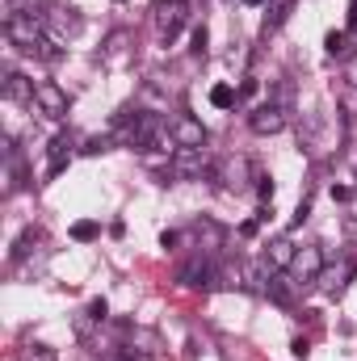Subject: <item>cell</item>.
<instances>
[{"label": "cell", "instance_id": "22", "mask_svg": "<svg viewBox=\"0 0 357 361\" xmlns=\"http://www.w3.org/2000/svg\"><path fill=\"white\" fill-rule=\"evenodd\" d=\"M206 47H210V34H206V30H202V25H198V30H193V47H189V51H193V55H202V59H206Z\"/></svg>", "mask_w": 357, "mask_h": 361}, {"label": "cell", "instance_id": "11", "mask_svg": "<svg viewBox=\"0 0 357 361\" xmlns=\"http://www.w3.org/2000/svg\"><path fill=\"white\" fill-rule=\"evenodd\" d=\"M72 147H76V143H72V135H55V139H51V147H47V173H51V177H59V173L68 169Z\"/></svg>", "mask_w": 357, "mask_h": 361}, {"label": "cell", "instance_id": "15", "mask_svg": "<svg viewBox=\"0 0 357 361\" xmlns=\"http://www.w3.org/2000/svg\"><path fill=\"white\" fill-rule=\"evenodd\" d=\"M349 273H353V265H349V269H332V273L324 269V273H320V290H324V294H341Z\"/></svg>", "mask_w": 357, "mask_h": 361}, {"label": "cell", "instance_id": "7", "mask_svg": "<svg viewBox=\"0 0 357 361\" xmlns=\"http://www.w3.org/2000/svg\"><path fill=\"white\" fill-rule=\"evenodd\" d=\"M169 130H173V143H177V147H206V126H202L193 114H177V118L169 122Z\"/></svg>", "mask_w": 357, "mask_h": 361}, {"label": "cell", "instance_id": "21", "mask_svg": "<svg viewBox=\"0 0 357 361\" xmlns=\"http://www.w3.org/2000/svg\"><path fill=\"white\" fill-rule=\"evenodd\" d=\"M34 240H38V231H34V227H30V231H21V235H17V244H13V261H21V257L30 252V244H34Z\"/></svg>", "mask_w": 357, "mask_h": 361}, {"label": "cell", "instance_id": "16", "mask_svg": "<svg viewBox=\"0 0 357 361\" xmlns=\"http://www.w3.org/2000/svg\"><path fill=\"white\" fill-rule=\"evenodd\" d=\"M236 101H240V92L231 89V85H214L210 89V105L214 109H236Z\"/></svg>", "mask_w": 357, "mask_h": 361}, {"label": "cell", "instance_id": "1", "mask_svg": "<svg viewBox=\"0 0 357 361\" xmlns=\"http://www.w3.org/2000/svg\"><path fill=\"white\" fill-rule=\"evenodd\" d=\"M42 30L51 34V42H68V38H76L85 30V17L72 4H47L42 8Z\"/></svg>", "mask_w": 357, "mask_h": 361}, {"label": "cell", "instance_id": "5", "mask_svg": "<svg viewBox=\"0 0 357 361\" xmlns=\"http://www.w3.org/2000/svg\"><path fill=\"white\" fill-rule=\"evenodd\" d=\"M248 130H253V135H277V130H286V109H282L277 101L257 105V109L248 114Z\"/></svg>", "mask_w": 357, "mask_h": 361}, {"label": "cell", "instance_id": "19", "mask_svg": "<svg viewBox=\"0 0 357 361\" xmlns=\"http://www.w3.org/2000/svg\"><path fill=\"white\" fill-rule=\"evenodd\" d=\"M17 361H59V357H55V349H47V345H25Z\"/></svg>", "mask_w": 357, "mask_h": 361}, {"label": "cell", "instance_id": "17", "mask_svg": "<svg viewBox=\"0 0 357 361\" xmlns=\"http://www.w3.org/2000/svg\"><path fill=\"white\" fill-rule=\"evenodd\" d=\"M126 42H131V34H126V30H114V34L105 38V59H118V55L126 51Z\"/></svg>", "mask_w": 357, "mask_h": 361}, {"label": "cell", "instance_id": "2", "mask_svg": "<svg viewBox=\"0 0 357 361\" xmlns=\"http://www.w3.org/2000/svg\"><path fill=\"white\" fill-rule=\"evenodd\" d=\"M189 21V0H152V25L160 42H173Z\"/></svg>", "mask_w": 357, "mask_h": 361}, {"label": "cell", "instance_id": "13", "mask_svg": "<svg viewBox=\"0 0 357 361\" xmlns=\"http://www.w3.org/2000/svg\"><path fill=\"white\" fill-rule=\"evenodd\" d=\"M156 345H160V341H156V332H152V328H135V332H131V345H126V349H131V353L139 357V353H156Z\"/></svg>", "mask_w": 357, "mask_h": 361}, {"label": "cell", "instance_id": "26", "mask_svg": "<svg viewBox=\"0 0 357 361\" xmlns=\"http://www.w3.org/2000/svg\"><path fill=\"white\" fill-rule=\"evenodd\" d=\"M97 361H139V357H135L131 349H105V353H101Z\"/></svg>", "mask_w": 357, "mask_h": 361}, {"label": "cell", "instance_id": "18", "mask_svg": "<svg viewBox=\"0 0 357 361\" xmlns=\"http://www.w3.org/2000/svg\"><path fill=\"white\" fill-rule=\"evenodd\" d=\"M97 235H101V227H97L92 219H80V223H72V240L89 244V240H97Z\"/></svg>", "mask_w": 357, "mask_h": 361}, {"label": "cell", "instance_id": "29", "mask_svg": "<svg viewBox=\"0 0 357 361\" xmlns=\"http://www.w3.org/2000/svg\"><path fill=\"white\" fill-rule=\"evenodd\" d=\"M92 324H97V319H92L89 311H85V315L76 319V336H89V332H92Z\"/></svg>", "mask_w": 357, "mask_h": 361}, {"label": "cell", "instance_id": "6", "mask_svg": "<svg viewBox=\"0 0 357 361\" xmlns=\"http://www.w3.org/2000/svg\"><path fill=\"white\" fill-rule=\"evenodd\" d=\"M34 105L47 114V118H68V92L59 89L55 80H38V92H34Z\"/></svg>", "mask_w": 357, "mask_h": 361}, {"label": "cell", "instance_id": "8", "mask_svg": "<svg viewBox=\"0 0 357 361\" xmlns=\"http://www.w3.org/2000/svg\"><path fill=\"white\" fill-rule=\"evenodd\" d=\"M181 286H189V290H210L214 281H219V273H214V265L210 261H202V257H193V261H185L177 273Z\"/></svg>", "mask_w": 357, "mask_h": 361}, {"label": "cell", "instance_id": "31", "mask_svg": "<svg viewBox=\"0 0 357 361\" xmlns=\"http://www.w3.org/2000/svg\"><path fill=\"white\" fill-rule=\"evenodd\" d=\"M253 92H257V80H253V76H244V85H240V97H253Z\"/></svg>", "mask_w": 357, "mask_h": 361}, {"label": "cell", "instance_id": "32", "mask_svg": "<svg viewBox=\"0 0 357 361\" xmlns=\"http://www.w3.org/2000/svg\"><path fill=\"white\" fill-rule=\"evenodd\" d=\"M244 4H265V0H244Z\"/></svg>", "mask_w": 357, "mask_h": 361}, {"label": "cell", "instance_id": "25", "mask_svg": "<svg viewBox=\"0 0 357 361\" xmlns=\"http://www.w3.org/2000/svg\"><path fill=\"white\" fill-rule=\"evenodd\" d=\"M257 197L261 202H273V177H265V173L257 177Z\"/></svg>", "mask_w": 357, "mask_h": 361}, {"label": "cell", "instance_id": "14", "mask_svg": "<svg viewBox=\"0 0 357 361\" xmlns=\"http://www.w3.org/2000/svg\"><path fill=\"white\" fill-rule=\"evenodd\" d=\"M290 286H294V277H269V286H265V294L277 302V307H290Z\"/></svg>", "mask_w": 357, "mask_h": 361}, {"label": "cell", "instance_id": "3", "mask_svg": "<svg viewBox=\"0 0 357 361\" xmlns=\"http://www.w3.org/2000/svg\"><path fill=\"white\" fill-rule=\"evenodd\" d=\"M290 277H294V286L303 290V286H311V281H320V273H324V252H320V244H303L298 252H294V261H290Z\"/></svg>", "mask_w": 357, "mask_h": 361}, {"label": "cell", "instance_id": "27", "mask_svg": "<svg viewBox=\"0 0 357 361\" xmlns=\"http://www.w3.org/2000/svg\"><path fill=\"white\" fill-rule=\"evenodd\" d=\"M345 85H349V89H357V51L345 59Z\"/></svg>", "mask_w": 357, "mask_h": 361}, {"label": "cell", "instance_id": "30", "mask_svg": "<svg viewBox=\"0 0 357 361\" xmlns=\"http://www.w3.org/2000/svg\"><path fill=\"white\" fill-rule=\"evenodd\" d=\"M290 353H294V357H307L311 349H307V341H303V336H294V345H290Z\"/></svg>", "mask_w": 357, "mask_h": 361}, {"label": "cell", "instance_id": "23", "mask_svg": "<svg viewBox=\"0 0 357 361\" xmlns=\"http://www.w3.org/2000/svg\"><path fill=\"white\" fill-rule=\"evenodd\" d=\"M85 311H89V315L97 319V324H105V315H109V302H105V298H92L89 307H85Z\"/></svg>", "mask_w": 357, "mask_h": 361}, {"label": "cell", "instance_id": "12", "mask_svg": "<svg viewBox=\"0 0 357 361\" xmlns=\"http://www.w3.org/2000/svg\"><path fill=\"white\" fill-rule=\"evenodd\" d=\"M294 252H298V248H294V244H290L286 235H277V240L269 244L265 261H269V265H277V269H290V261H294Z\"/></svg>", "mask_w": 357, "mask_h": 361}, {"label": "cell", "instance_id": "28", "mask_svg": "<svg viewBox=\"0 0 357 361\" xmlns=\"http://www.w3.org/2000/svg\"><path fill=\"white\" fill-rule=\"evenodd\" d=\"M341 227H345L349 244H357V214H345V219H341Z\"/></svg>", "mask_w": 357, "mask_h": 361}, {"label": "cell", "instance_id": "9", "mask_svg": "<svg viewBox=\"0 0 357 361\" xmlns=\"http://www.w3.org/2000/svg\"><path fill=\"white\" fill-rule=\"evenodd\" d=\"M214 177L223 180V189H244L248 185V160L244 156H227V160H219V169H214Z\"/></svg>", "mask_w": 357, "mask_h": 361}, {"label": "cell", "instance_id": "4", "mask_svg": "<svg viewBox=\"0 0 357 361\" xmlns=\"http://www.w3.org/2000/svg\"><path fill=\"white\" fill-rule=\"evenodd\" d=\"M206 152L202 147H177L173 152V164H169V173L177 180H198V177H206Z\"/></svg>", "mask_w": 357, "mask_h": 361}, {"label": "cell", "instance_id": "24", "mask_svg": "<svg viewBox=\"0 0 357 361\" xmlns=\"http://www.w3.org/2000/svg\"><path fill=\"white\" fill-rule=\"evenodd\" d=\"M105 147H109V135H92L80 152H85V156H97V152H105Z\"/></svg>", "mask_w": 357, "mask_h": 361}, {"label": "cell", "instance_id": "20", "mask_svg": "<svg viewBox=\"0 0 357 361\" xmlns=\"http://www.w3.org/2000/svg\"><path fill=\"white\" fill-rule=\"evenodd\" d=\"M324 47H328V55H345V51H349V34H345V30H332V34L324 38Z\"/></svg>", "mask_w": 357, "mask_h": 361}, {"label": "cell", "instance_id": "10", "mask_svg": "<svg viewBox=\"0 0 357 361\" xmlns=\"http://www.w3.org/2000/svg\"><path fill=\"white\" fill-rule=\"evenodd\" d=\"M34 92H38V85L34 80H25L21 72H4V97L13 101V105H34Z\"/></svg>", "mask_w": 357, "mask_h": 361}]
</instances>
